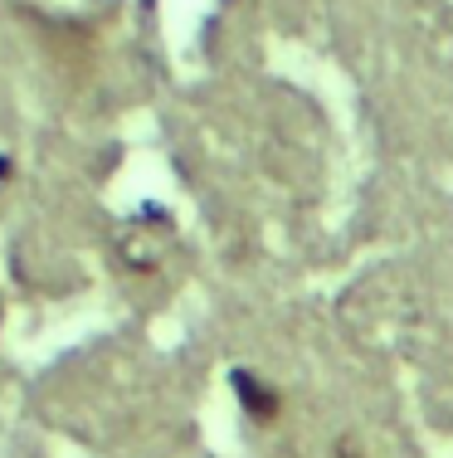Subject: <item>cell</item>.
<instances>
[{
	"mask_svg": "<svg viewBox=\"0 0 453 458\" xmlns=\"http://www.w3.org/2000/svg\"><path fill=\"white\" fill-rule=\"evenodd\" d=\"M5 176H10V161H5V157H0V181H5Z\"/></svg>",
	"mask_w": 453,
	"mask_h": 458,
	"instance_id": "cell-3",
	"label": "cell"
},
{
	"mask_svg": "<svg viewBox=\"0 0 453 458\" xmlns=\"http://www.w3.org/2000/svg\"><path fill=\"white\" fill-rule=\"evenodd\" d=\"M230 390H234L239 410L249 414L254 424H278V414H283V395H278V390L268 386V380L258 376V370L234 366V370H230Z\"/></svg>",
	"mask_w": 453,
	"mask_h": 458,
	"instance_id": "cell-1",
	"label": "cell"
},
{
	"mask_svg": "<svg viewBox=\"0 0 453 458\" xmlns=\"http://www.w3.org/2000/svg\"><path fill=\"white\" fill-rule=\"evenodd\" d=\"M337 458H361V454H356L351 444H341V449H337Z\"/></svg>",
	"mask_w": 453,
	"mask_h": 458,
	"instance_id": "cell-2",
	"label": "cell"
}]
</instances>
